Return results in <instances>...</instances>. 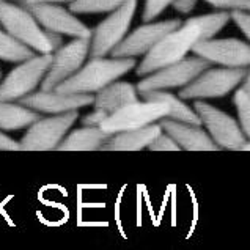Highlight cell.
Masks as SVG:
<instances>
[{
  "mask_svg": "<svg viewBox=\"0 0 250 250\" xmlns=\"http://www.w3.org/2000/svg\"><path fill=\"white\" fill-rule=\"evenodd\" d=\"M231 21V13L219 11L189 18L178 28L166 35L135 69L137 76H148L167 65L186 59L200 41L214 38Z\"/></svg>",
  "mask_w": 250,
  "mask_h": 250,
  "instance_id": "6da1fadb",
  "label": "cell"
},
{
  "mask_svg": "<svg viewBox=\"0 0 250 250\" xmlns=\"http://www.w3.org/2000/svg\"><path fill=\"white\" fill-rule=\"evenodd\" d=\"M0 25L35 52L54 54L63 46L62 35L46 30L24 3L0 0Z\"/></svg>",
  "mask_w": 250,
  "mask_h": 250,
  "instance_id": "7a4b0ae2",
  "label": "cell"
},
{
  "mask_svg": "<svg viewBox=\"0 0 250 250\" xmlns=\"http://www.w3.org/2000/svg\"><path fill=\"white\" fill-rule=\"evenodd\" d=\"M137 65L132 57H93L85 65L55 90L63 93H88L96 95L107 85L118 81Z\"/></svg>",
  "mask_w": 250,
  "mask_h": 250,
  "instance_id": "3957f363",
  "label": "cell"
},
{
  "mask_svg": "<svg viewBox=\"0 0 250 250\" xmlns=\"http://www.w3.org/2000/svg\"><path fill=\"white\" fill-rule=\"evenodd\" d=\"M54 54H40L21 62L0 82V101L19 103L21 99L35 91L52 63Z\"/></svg>",
  "mask_w": 250,
  "mask_h": 250,
  "instance_id": "277c9868",
  "label": "cell"
},
{
  "mask_svg": "<svg viewBox=\"0 0 250 250\" xmlns=\"http://www.w3.org/2000/svg\"><path fill=\"white\" fill-rule=\"evenodd\" d=\"M79 113L71 110L65 113L41 117L32 126H28L24 137L21 139L22 151H51L59 149V145L66 137L69 129L77 121Z\"/></svg>",
  "mask_w": 250,
  "mask_h": 250,
  "instance_id": "5b68a950",
  "label": "cell"
},
{
  "mask_svg": "<svg viewBox=\"0 0 250 250\" xmlns=\"http://www.w3.org/2000/svg\"><path fill=\"white\" fill-rule=\"evenodd\" d=\"M209 66L211 63L200 55L186 57V59L180 62H175L171 65H167L158 71H154L151 74L145 76L137 83L139 95L145 91H158V90L168 91L173 88H184L190 82H194Z\"/></svg>",
  "mask_w": 250,
  "mask_h": 250,
  "instance_id": "8992f818",
  "label": "cell"
},
{
  "mask_svg": "<svg viewBox=\"0 0 250 250\" xmlns=\"http://www.w3.org/2000/svg\"><path fill=\"white\" fill-rule=\"evenodd\" d=\"M135 10H137V0H127L95 27L91 33L90 59L107 57L113 52V49L127 37Z\"/></svg>",
  "mask_w": 250,
  "mask_h": 250,
  "instance_id": "52a82bcc",
  "label": "cell"
},
{
  "mask_svg": "<svg viewBox=\"0 0 250 250\" xmlns=\"http://www.w3.org/2000/svg\"><path fill=\"white\" fill-rule=\"evenodd\" d=\"M168 115V105L162 101H151V99H144V101H134L131 104L123 105L121 109L112 112L107 117L101 129L107 134H118L129 129H139L148 125L158 123L159 120Z\"/></svg>",
  "mask_w": 250,
  "mask_h": 250,
  "instance_id": "ba28073f",
  "label": "cell"
},
{
  "mask_svg": "<svg viewBox=\"0 0 250 250\" xmlns=\"http://www.w3.org/2000/svg\"><path fill=\"white\" fill-rule=\"evenodd\" d=\"M247 68H208L188 87L181 88L183 99H212L222 98L244 82Z\"/></svg>",
  "mask_w": 250,
  "mask_h": 250,
  "instance_id": "9c48e42d",
  "label": "cell"
},
{
  "mask_svg": "<svg viewBox=\"0 0 250 250\" xmlns=\"http://www.w3.org/2000/svg\"><path fill=\"white\" fill-rule=\"evenodd\" d=\"M194 109L197 110L200 120H202L205 129L209 132L219 148L239 151L241 146L247 140L246 134L241 129L239 121L231 118L228 113L219 110L217 107L202 101V99H197Z\"/></svg>",
  "mask_w": 250,
  "mask_h": 250,
  "instance_id": "30bf717a",
  "label": "cell"
},
{
  "mask_svg": "<svg viewBox=\"0 0 250 250\" xmlns=\"http://www.w3.org/2000/svg\"><path fill=\"white\" fill-rule=\"evenodd\" d=\"M90 44L91 38H74L55 51L51 66L40 85L41 90H55L60 83L74 76L83 66L87 57H90Z\"/></svg>",
  "mask_w": 250,
  "mask_h": 250,
  "instance_id": "8fae6325",
  "label": "cell"
},
{
  "mask_svg": "<svg viewBox=\"0 0 250 250\" xmlns=\"http://www.w3.org/2000/svg\"><path fill=\"white\" fill-rule=\"evenodd\" d=\"M195 55L203 57L211 65L227 68H250V42L238 38H209L194 47Z\"/></svg>",
  "mask_w": 250,
  "mask_h": 250,
  "instance_id": "7c38bea8",
  "label": "cell"
},
{
  "mask_svg": "<svg viewBox=\"0 0 250 250\" xmlns=\"http://www.w3.org/2000/svg\"><path fill=\"white\" fill-rule=\"evenodd\" d=\"M183 22L181 19H167L161 22H145L144 25L137 27L127 37L113 49L112 57H140L146 55L158 42L168 35L171 30L180 27Z\"/></svg>",
  "mask_w": 250,
  "mask_h": 250,
  "instance_id": "4fadbf2b",
  "label": "cell"
},
{
  "mask_svg": "<svg viewBox=\"0 0 250 250\" xmlns=\"http://www.w3.org/2000/svg\"><path fill=\"white\" fill-rule=\"evenodd\" d=\"M38 19V22L49 32L68 35L73 38H91L93 30L59 3H32L25 5Z\"/></svg>",
  "mask_w": 250,
  "mask_h": 250,
  "instance_id": "5bb4252c",
  "label": "cell"
},
{
  "mask_svg": "<svg viewBox=\"0 0 250 250\" xmlns=\"http://www.w3.org/2000/svg\"><path fill=\"white\" fill-rule=\"evenodd\" d=\"M19 103L40 113L55 115V113H65L77 110L81 107L91 105L95 103V95H88V93H63L59 90H40L27 95Z\"/></svg>",
  "mask_w": 250,
  "mask_h": 250,
  "instance_id": "9a60e30c",
  "label": "cell"
},
{
  "mask_svg": "<svg viewBox=\"0 0 250 250\" xmlns=\"http://www.w3.org/2000/svg\"><path fill=\"white\" fill-rule=\"evenodd\" d=\"M159 125L164 131L175 139L180 148L186 151H216L219 149L217 144L212 140L203 125L186 123V121H176L170 118L159 120Z\"/></svg>",
  "mask_w": 250,
  "mask_h": 250,
  "instance_id": "2e32d148",
  "label": "cell"
},
{
  "mask_svg": "<svg viewBox=\"0 0 250 250\" xmlns=\"http://www.w3.org/2000/svg\"><path fill=\"white\" fill-rule=\"evenodd\" d=\"M162 132V126L158 123L148 125L139 129H129L113 134L104 145L105 151H140L153 144L154 139Z\"/></svg>",
  "mask_w": 250,
  "mask_h": 250,
  "instance_id": "e0dca14e",
  "label": "cell"
},
{
  "mask_svg": "<svg viewBox=\"0 0 250 250\" xmlns=\"http://www.w3.org/2000/svg\"><path fill=\"white\" fill-rule=\"evenodd\" d=\"M112 135L107 134L101 126H82L79 129L68 132L59 145L60 151H96L103 149Z\"/></svg>",
  "mask_w": 250,
  "mask_h": 250,
  "instance_id": "ac0fdd59",
  "label": "cell"
},
{
  "mask_svg": "<svg viewBox=\"0 0 250 250\" xmlns=\"http://www.w3.org/2000/svg\"><path fill=\"white\" fill-rule=\"evenodd\" d=\"M139 96V90L135 85L129 82L115 81L96 93L93 105H95V109L105 110L110 115L112 112L121 109L123 105L137 101Z\"/></svg>",
  "mask_w": 250,
  "mask_h": 250,
  "instance_id": "d6986e66",
  "label": "cell"
},
{
  "mask_svg": "<svg viewBox=\"0 0 250 250\" xmlns=\"http://www.w3.org/2000/svg\"><path fill=\"white\" fill-rule=\"evenodd\" d=\"M41 113L21 103L0 101V131H19L32 126Z\"/></svg>",
  "mask_w": 250,
  "mask_h": 250,
  "instance_id": "ffe728a7",
  "label": "cell"
},
{
  "mask_svg": "<svg viewBox=\"0 0 250 250\" xmlns=\"http://www.w3.org/2000/svg\"><path fill=\"white\" fill-rule=\"evenodd\" d=\"M142 99H151V101H162L168 105V115L166 118L176 120V121H186V123H197L202 125L198 113L195 109H192L184 103L181 96L171 95L167 90H158V91H145L140 93Z\"/></svg>",
  "mask_w": 250,
  "mask_h": 250,
  "instance_id": "44dd1931",
  "label": "cell"
},
{
  "mask_svg": "<svg viewBox=\"0 0 250 250\" xmlns=\"http://www.w3.org/2000/svg\"><path fill=\"white\" fill-rule=\"evenodd\" d=\"M35 51L28 47L24 42L16 40L11 33L0 28V60L11 62V63H21L24 60L32 59Z\"/></svg>",
  "mask_w": 250,
  "mask_h": 250,
  "instance_id": "7402d4cb",
  "label": "cell"
},
{
  "mask_svg": "<svg viewBox=\"0 0 250 250\" xmlns=\"http://www.w3.org/2000/svg\"><path fill=\"white\" fill-rule=\"evenodd\" d=\"M127 0H74L69 3V10L74 14H99L112 13Z\"/></svg>",
  "mask_w": 250,
  "mask_h": 250,
  "instance_id": "603a6c76",
  "label": "cell"
},
{
  "mask_svg": "<svg viewBox=\"0 0 250 250\" xmlns=\"http://www.w3.org/2000/svg\"><path fill=\"white\" fill-rule=\"evenodd\" d=\"M234 105L238 110L241 129L246 134L247 140H250V95L242 87L234 93Z\"/></svg>",
  "mask_w": 250,
  "mask_h": 250,
  "instance_id": "cb8c5ba5",
  "label": "cell"
},
{
  "mask_svg": "<svg viewBox=\"0 0 250 250\" xmlns=\"http://www.w3.org/2000/svg\"><path fill=\"white\" fill-rule=\"evenodd\" d=\"M173 0H145V6H144V14H142V19L144 22H151L156 18L166 11L168 6H171Z\"/></svg>",
  "mask_w": 250,
  "mask_h": 250,
  "instance_id": "d4e9b609",
  "label": "cell"
},
{
  "mask_svg": "<svg viewBox=\"0 0 250 250\" xmlns=\"http://www.w3.org/2000/svg\"><path fill=\"white\" fill-rule=\"evenodd\" d=\"M148 149H151V151H180L181 148L168 132L162 129V132L154 139L153 144L148 146Z\"/></svg>",
  "mask_w": 250,
  "mask_h": 250,
  "instance_id": "484cf974",
  "label": "cell"
},
{
  "mask_svg": "<svg viewBox=\"0 0 250 250\" xmlns=\"http://www.w3.org/2000/svg\"><path fill=\"white\" fill-rule=\"evenodd\" d=\"M205 2L222 11H250V0H205Z\"/></svg>",
  "mask_w": 250,
  "mask_h": 250,
  "instance_id": "4316f807",
  "label": "cell"
},
{
  "mask_svg": "<svg viewBox=\"0 0 250 250\" xmlns=\"http://www.w3.org/2000/svg\"><path fill=\"white\" fill-rule=\"evenodd\" d=\"M231 21L241 28V32L244 33V37L250 42V11H244V10L231 11Z\"/></svg>",
  "mask_w": 250,
  "mask_h": 250,
  "instance_id": "83f0119b",
  "label": "cell"
},
{
  "mask_svg": "<svg viewBox=\"0 0 250 250\" xmlns=\"http://www.w3.org/2000/svg\"><path fill=\"white\" fill-rule=\"evenodd\" d=\"M109 117V113L105 110H101V109H95V112L88 113V115H85L82 118V125L83 126H101L103 121Z\"/></svg>",
  "mask_w": 250,
  "mask_h": 250,
  "instance_id": "f1b7e54d",
  "label": "cell"
},
{
  "mask_svg": "<svg viewBox=\"0 0 250 250\" xmlns=\"http://www.w3.org/2000/svg\"><path fill=\"white\" fill-rule=\"evenodd\" d=\"M0 151H21V144L0 131Z\"/></svg>",
  "mask_w": 250,
  "mask_h": 250,
  "instance_id": "f546056e",
  "label": "cell"
},
{
  "mask_svg": "<svg viewBox=\"0 0 250 250\" xmlns=\"http://www.w3.org/2000/svg\"><path fill=\"white\" fill-rule=\"evenodd\" d=\"M197 2H198V0H173L171 6H173V10L178 11V13L189 14V13H192L195 10Z\"/></svg>",
  "mask_w": 250,
  "mask_h": 250,
  "instance_id": "4dcf8cb0",
  "label": "cell"
},
{
  "mask_svg": "<svg viewBox=\"0 0 250 250\" xmlns=\"http://www.w3.org/2000/svg\"><path fill=\"white\" fill-rule=\"evenodd\" d=\"M74 0H19V3L32 5V3H71Z\"/></svg>",
  "mask_w": 250,
  "mask_h": 250,
  "instance_id": "1f68e13d",
  "label": "cell"
},
{
  "mask_svg": "<svg viewBox=\"0 0 250 250\" xmlns=\"http://www.w3.org/2000/svg\"><path fill=\"white\" fill-rule=\"evenodd\" d=\"M242 88H244L249 93V95H250V71H247L246 79H244V82H242Z\"/></svg>",
  "mask_w": 250,
  "mask_h": 250,
  "instance_id": "d6a6232c",
  "label": "cell"
},
{
  "mask_svg": "<svg viewBox=\"0 0 250 250\" xmlns=\"http://www.w3.org/2000/svg\"><path fill=\"white\" fill-rule=\"evenodd\" d=\"M239 151H250V140H246L244 142V145L241 146Z\"/></svg>",
  "mask_w": 250,
  "mask_h": 250,
  "instance_id": "836d02e7",
  "label": "cell"
},
{
  "mask_svg": "<svg viewBox=\"0 0 250 250\" xmlns=\"http://www.w3.org/2000/svg\"><path fill=\"white\" fill-rule=\"evenodd\" d=\"M0 82H2V69H0Z\"/></svg>",
  "mask_w": 250,
  "mask_h": 250,
  "instance_id": "e575fe53",
  "label": "cell"
},
{
  "mask_svg": "<svg viewBox=\"0 0 250 250\" xmlns=\"http://www.w3.org/2000/svg\"><path fill=\"white\" fill-rule=\"evenodd\" d=\"M18 2H19V0H18Z\"/></svg>",
  "mask_w": 250,
  "mask_h": 250,
  "instance_id": "d590c367",
  "label": "cell"
}]
</instances>
